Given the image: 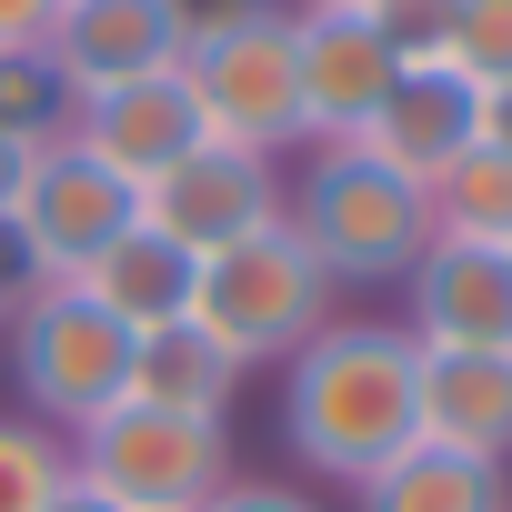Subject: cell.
Segmentation results:
<instances>
[{
    "instance_id": "obj_22",
    "label": "cell",
    "mask_w": 512,
    "mask_h": 512,
    "mask_svg": "<svg viewBox=\"0 0 512 512\" xmlns=\"http://www.w3.org/2000/svg\"><path fill=\"white\" fill-rule=\"evenodd\" d=\"M382 41H392V61H442V31H452V0H372L362 11Z\"/></svg>"
},
{
    "instance_id": "obj_14",
    "label": "cell",
    "mask_w": 512,
    "mask_h": 512,
    "mask_svg": "<svg viewBox=\"0 0 512 512\" xmlns=\"http://www.w3.org/2000/svg\"><path fill=\"white\" fill-rule=\"evenodd\" d=\"M422 442L512 462V352H422Z\"/></svg>"
},
{
    "instance_id": "obj_7",
    "label": "cell",
    "mask_w": 512,
    "mask_h": 512,
    "mask_svg": "<svg viewBox=\"0 0 512 512\" xmlns=\"http://www.w3.org/2000/svg\"><path fill=\"white\" fill-rule=\"evenodd\" d=\"M131 221H141V191H131L121 171H101L71 131H61V141H41V151L21 161L11 231H21V251L41 262V282H81L101 251L131 231Z\"/></svg>"
},
{
    "instance_id": "obj_13",
    "label": "cell",
    "mask_w": 512,
    "mask_h": 512,
    "mask_svg": "<svg viewBox=\"0 0 512 512\" xmlns=\"http://www.w3.org/2000/svg\"><path fill=\"white\" fill-rule=\"evenodd\" d=\"M472 141H482V81H462L452 61H402V81L382 91V111H372V131H362V151L392 161V171L422 181V191H432Z\"/></svg>"
},
{
    "instance_id": "obj_10",
    "label": "cell",
    "mask_w": 512,
    "mask_h": 512,
    "mask_svg": "<svg viewBox=\"0 0 512 512\" xmlns=\"http://www.w3.org/2000/svg\"><path fill=\"white\" fill-rule=\"evenodd\" d=\"M292 61H302V141H362L382 91L402 81L392 41L362 21V11H302L292 0Z\"/></svg>"
},
{
    "instance_id": "obj_8",
    "label": "cell",
    "mask_w": 512,
    "mask_h": 512,
    "mask_svg": "<svg viewBox=\"0 0 512 512\" xmlns=\"http://www.w3.org/2000/svg\"><path fill=\"white\" fill-rule=\"evenodd\" d=\"M141 221H151V231H171L191 262H211L221 241L282 221V161L231 151V141H191V151L141 191Z\"/></svg>"
},
{
    "instance_id": "obj_3",
    "label": "cell",
    "mask_w": 512,
    "mask_h": 512,
    "mask_svg": "<svg viewBox=\"0 0 512 512\" xmlns=\"http://www.w3.org/2000/svg\"><path fill=\"white\" fill-rule=\"evenodd\" d=\"M191 322H201L241 372H251V362H292V352L332 322V282H322V262L302 251L292 221H262V231L221 241L211 262H201Z\"/></svg>"
},
{
    "instance_id": "obj_29",
    "label": "cell",
    "mask_w": 512,
    "mask_h": 512,
    "mask_svg": "<svg viewBox=\"0 0 512 512\" xmlns=\"http://www.w3.org/2000/svg\"><path fill=\"white\" fill-rule=\"evenodd\" d=\"M51 512H111V502H101L91 482H61V502H51Z\"/></svg>"
},
{
    "instance_id": "obj_23",
    "label": "cell",
    "mask_w": 512,
    "mask_h": 512,
    "mask_svg": "<svg viewBox=\"0 0 512 512\" xmlns=\"http://www.w3.org/2000/svg\"><path fill=\"white\" fill-rule=\"evenodd\" d=\"M41 292H51V282H41V262L21 251V231L0 221V322H21V312H31Z\"/></svg>"
},
{
    "instance_id": "obj_31",
    "label": "cell",
    "mask_w": 512,
    "mask_h": 512,
    "mask_svg": "<svg viewBox=\"0 0 512 512\" xmlns=\"http://www.w3.org/2000/svg\"><path fill=\"white\" fill-rule=\"evenodd\" d=\"M502 251H512V241H502Z\"/></svg>"
},
{
    "instance_id": "obj_26",
    "label": "cell",
    "mask_w": 512,
    "mask_h": 512,
    "mask_svg": "<svg viewBox=\"0 0 512 512\" xmlns=\"http://www.w3.org/2000/svg\"><path fill=\"white\" fill-rule=\"evenodd\" d=\"M51 11H61V0H0V51H41Z\"/></svg>"
},
{
    "instance_id": "obj_20",
    "label": "cell",
    "mask_w": 512,
    "mask_h": 512,
    "mask_svg": "<svg viewBox=\"0 0 512 512\" xmlns=\"http://www.w3.org/2000/svg\"><path fill=\"white\" fill-rule=\"evenodd\" d=\"M61 131H71V91H61V71H51L41 51H0V141L41 151V141H61Z\"/></svg>"
},
{
    "instance_id": "obj_15",
    "label": "cell",
    "mask_w": 512,
    "mask_h": 512,
    "mask_svg": "<svg viewBox=\"0 0 512 512\" xmlns=\"http://www.w3.org/2000/svg\"><path fill=\"white\" fill-rule=\"evenodd\" d=\"M191 282H201V262H191V251L171 241V231H151V221H131L111 251H101V262L71 282V292H91L131 342L141 332H161V322H191Z\"/></svg>"
},
{
    "instance_id": "obj_17",
    "label": "cell",
    "mask_w": 512,
    "mask_h": 512,
    "mask_svg": "<svg viewBox=\"0 0 512 512\" xmlns=\"http://www.w3.org/2000/svg\"><path fill=\"white\" fill-rule=\"evenodd\" d=\"M362 512H512V472L442 452V442H412L362 482Z\"/></svg>"
},
{
    "instance_id": "obj_24",
    "label": "cell",
    "mask_w": 512,
    "mask_h": 512,
    "mask_svg": "<svg viewBox=\"0 0 512 512\" xmlns=\"http://www.w3.org/2000/svg\"><path fill=\"white\" fill-rule=\"evenodd\" d=\"M171 11H181V51H191V41H211V31H241V21L282 11V0H171Z\"/></svg>"
},
{
    "instance_id": "obj_2",
    "label": "cell",
    "mask_w": 512,
    "mask_h": 512,
    "mask_svg": "<svg viewBox=\"0 0 512 512\" xmlns=\"http://www.w3.org/2000/svg\"><path fill=\"white\" fill-rule=\"evenodd\" d=\"M282 221L302 231L332 292H382L432 251V191L402 181L392 161H372L362 141H322L302 161V181L282 191Z\"/></svg>"
},
{
    "instance_id": "obj_16",
    "label": "cell",
    "mask_w": 512,
    "mask_h": 512,
    "mask_svg": "<svg viewBox=\"0 0 512 512\" xmlns=\"http://www.w3.org/2000/svg\"><path fill=\"white\" fill-rule=\"evenodd\" d=\"M231 392H241V362H231L201 322H161V332H141V342H131V382H121V402L221 422V412H231Z\"/></svg>"
},
{
    "instance_id": "obj_1",
    "label": "cell",
    "mask_w": 512,
    "mask_h": 512,
    "mask_svg": "<svg viewBox=\"0 0 512 512\" xmlns=\"http://www.w3.org/2000/svg\"><path fill=\"white\" fill-rule=\"evenodd\" d=\"M282 442L322 482H372L392 452L422 442V342L402 322H322L282 362Z\"/></svg>"
},
{
    "instance_id": "obj_5",
    "label": "cell",
    "mask_w": 512,
    "mask_h": 512,
    "mask_svg": "<svg viewBox=\"0 0 512 512\" xmlns=\"http://www.w3.org/2000/svg\"><path fill=\"white\" fill-rule=\"evenodd\" d=\"M181 81H191V111H201V141H231V151H312L302 141V61H292V11H262L241 31H211L181 51Z\"/></svg>"
},
{
    "instance_id": "obj_4",
    "label": "cell",
    "mask_w": 512,
    "mask_h": 512,
    "mask_svg": "<svg viewBox=\"0 0 512 512\" xmlns=\"http://www.w3.org/2000/svg\"><path fill=\"white\" fill-rule=\"evenodd\" d=\"M71 482H91L111 512H211L231 472V432L151 402H111L101 422L71 432Z\"/></svg>"
},
{
    "instance_id": "obj_21",
    "label": "cell",
    "mask_w": 512,
    "mask_h": 512,
    "mask_svg": "<svg viewBox=\"0 0 512 512\" xmlns=\"http://www.w3.org/2000/svg\"><path fill=\"white\" fill-rule=\"evenodd\" d=\"M442 61H452L462 81H512V0H452Z\"/></svg>"
},
{
    "instance_id": "obj_12",
    "label": "cell",
    "mask_w": 512,
    "mask_h": 512,
    "mask_svg": "<svg viewBox=\"0 0 512 512\" xmlns=\"http://www.w3.org/2000/svg\"><path fill=\"white\" fill-rule=\"evenodd\" d=\"M41 61L61 71V91H111V81H141V71H171L181 61V11L171 0H61L51 31H41Z\"/></svg>"
},
{
    "instance_id": "obj_11",
    "label": "cell",
    "mask_w": 512,
    "mask_h": 512,
    "mask_svg": "<svg viewBox=\"0 0 512 512\" xmlns=\"http://www.w3.org/2000/svg\"><path fill=\"white\" fill-rule=\"evenodd\" d=\"M71 141H81L101 171H121L131 191H151V181L201 141V111H191L181 61H171V71H141V81H111V91H81V101H71Z\"/></svg>"
},
{
    "instance_id": "obj_9",
    "label": "cell",
    "mask_w": 512,
    "mask_h": 512,
    "mask_svg": "<svg viewBox=\"0 0 512 512\" xmlns=\"http://www.w3.org/2000/svg\"><path fill=\"white\" fill-rule=\"evenodd\" d=\"M402 332L422 352H512V251L502 241H432L402 272Z\"/></svg>"
},
{
    "instance_id": "obj_18",
    "label": "cell",
    "mask_w": 512,
    "mask_h": 512,
    "mask_svg": "<svg viewBox=\"0 0 512 512\" xmlns=\"http://www.w3.org/2000/svg\"><path fill=\"white\" fill-rule=\"evenodd\" d=\"M432 241H512V151L472 141L432 181Z\"/></svg>"
},
{
    "instance_id": "obj_30",
    "label": "cell",
    "mask_w": 512,
    "mask_h": 512,
    "mask_svg": "<svg viewBox=\"0 0 512 512\" xmlns=\"http://www.w3.org/2000/svg\"><path fill=\"white\" fill-rule=\"evenodd\" d=\"M302 11H372V0H302Z\"/></svg>"
},
{
    "instance_id": "obj_19",
    "label": "cell",
    "mask_w": 512,
    "mask_h": 512,
    "mask_svg": "<svg viewBox=\"0 0 512 512\" xmlns=\"http://www.w3.org/2000/svg\"><path fill=\"white\" fill-rule=\"evenodd\" d=\"M71 482V442L41 432L31 412H0V512H51Z\"/></svg>"
},
{
    "instance_id": "obj_28",
    "label": "cell",
    "mask_w": 512,
    "mask_h": 512,
    "mask_svg": "<svg viewBox=\"0 0 512 512\" xmlns=\"http://www.w3.org/2000/svg\"><path fill=\"white\" fill-rule=\"evenodd\" d=\"M21 161H31L21 141H0V221H11V201H21Z\"/></svg>"
},
{
    "instance_id": "obj_25",
    "label": "cell",
    "mask_w": 512,
    "mask_h": 512,
    "mask_svg": "<svg viewBox=\"0 0 512 512\" xmlns=\"http://www.w3.org/2000/svg\"><path fill=\"white\" fill-rule=\"evenodd\" d=\"M211 512H322L302 482H221V502Z\"/></svg>"
},
{
    "instance_id": "obj_27",
    "label": "cell",
    "mask_w": 512,
    "mask_h": 512,
    "mask_svg": "<svg viewBox=\"0 0 512 512\" xmlns=\"http://www.w3.org/2000/svg\"><path fill=\"white\" fill-rule=\"evenodd\" d=\"M482 141L512 151V81H482Z\"/></svg>"
},
{
    "instance_id": "obj_6",
    "label": "cell",
    "mask_w": 512,
    "mask_h": 512,
    "mask_svg": "<svg viewBox=\"0 0 512 512\" xmlns=\"http://www.w3.org/2000/svg\"><path fill=\"white\" fill-rule=\"evenodd\" d=\"M11 382H21L31 422L71 442L81 422H101V412L121 402V382H131V332H121L91 292L51 282V292L11 322Z\"/></svg>"
}]
</instances>
